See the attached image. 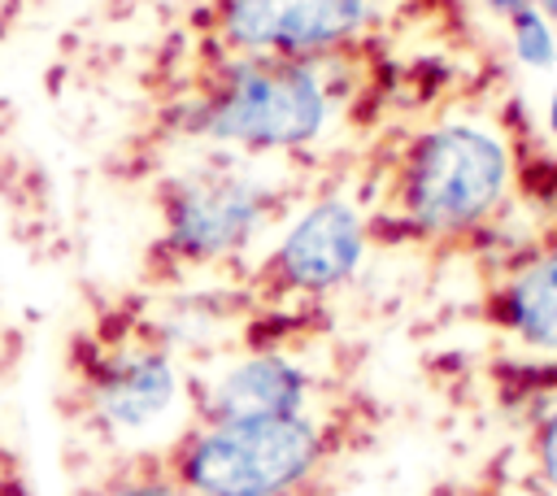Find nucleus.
I'll return each instance as SVG.
<instances>
[{"label":"nucleus","instance_id":"6e6552de","mask_svg":"<svg viewBox=\"0 0 557 496\" xmlns=\"http://www.w3.org/2000/svg\"><path fill=\"white\" fill-rule=\"evenodd\" d=\"M313 374L274 348H257L226 370H218L209 383H196L191 405L196 422H244V418H292L313 413Z\"/></svg>","mask_w":557,"mask_h":496},{"label":"nucleus","instance_id":"423d86ee","mask_svg":"<svg viewBox=\"0 0 557 496\" xmlns=\"http://www.w3.org/2000/svg\"><path fill=\"white\" fill-rule=\"evenodd\" d=\"M370 222L348 196L309 200L274 239L261 278L283 296H331L339 292L366 261Z\"/></svg>","mask_w":557,"mask_h":496},{"label":"nucleus","instance_id":"2eb2a0df","mask_svg":"<svg viewBox=\"0 0 557 496\" xmlns=\"http://www.w3.org/2000/svg\"><path fill=\"white\" fill-rule=\"evenodd\" d=\"M531 4H535V9H540V13H544L553 26H557V0H531Z\"/></svg>","mask_w":557,"mask_h":496},{"label":"nucleus","instance_id":"20e7f679","mask_svg":"<svg viewBox=\"0 0 557 496\" xmlns=\"http://www.w3.org/2000/svg\"><path fill=\"white\" fill-rule=\"evenodd\" d=\"M274 213L278 196L257 174L231 161L200 165L161 191V248L178 265H222L248 252Z\"/></svg>","mask_w":557,"mask_h":496},{"label":"nucleus","instance_id":"f03ea898","mask_svg":"<svg viewBox=\"0 0 557 496\" xmlns=\"http://www.w3.org/2000/svg\"><path fill=\"white\" fill-rule=\"evenodd\" d=\"M513 196L509 139L474 117H448L405 139L392 174L396 222L426 244L487 231Z\"/></svg>","mask_w":557,"mask_h":496},{"label":"nucleus","instance_id":"ddd939ff","mask_svg":"<svg viewBox=\"0 0 557 496\" xmlns=\"http://www.w3.org/2000/svg\"><path fill=\"white\" fill-rule=\"evenodd\" d=\"M479 4H483V9H487V13H496V17H500V22H505V17H513V13H518V9H527V4H531V0H479Z\"/></svg>","mask_w":557,"mask_h":496},{"label":"nucleus","instance_id":"9d476101","mask_svg":"<svg viewBox=\"0 0 557 496\" xmlns=\"http://www.w3.org/2000/svg\"><path fill=\"white\" fill-rule=\"evenodd\" d=\"M505 30H509V52L518 57V65H527L535 74L557 70V26L535 4L505 17Z\"/></svg>","mask_w":557,"mask_h":496},{"label":"nucleus","instance_id":"7ed1b4c3","mask_svg":"<svg viewBox=\"0 0 557 496\" xmlns=\"http://www.w3.org/2000/svg\"><path fill=\"white\" fill-rule=\"evenodd\" d=\"M331 435L322 418H244L191 422L161 466L191 496H300L326 466Z\"/></svg>","mask_w":557,"mask_h":496},{"label":"nucleus","instance_id":"4468645a","mask_svg":"<svg viewBox=\"0 0 557 496\" xmlns=\"http://www.w3.org/2000/svg\"><path fill=\"white\" fill-rule=\"evenodd\" d=\"M544 126H548V135L557 139V83H553V91H548V100H544Z\"/></svg>","mask_w":557,"mask_h":496},{"label":"nucleus","instance_id":"39448f33","mask_svg":"<svg viewBox=\"0 0 557 496\" xmlns=\"http://www.w3.org/2000/svg\"><path fill=\"white\" fill-rule=\"evenodd\" d=\"M383 17V0H218L213 30L226 52L331 61L348 57Z\"/></svg>","mask_w":557,"mask_h":496},{"label":"nucleus","instance_id":"0eeeda50","mask_svg":"<svg viewBox=\"0 0 557 496\" xmlns=\"http://www.w3.org/2000/svg\"><path fill=\"white\" fill-rule=\"evenodd\" d=\"M183 400V365L157 335L104 352L87 370V413L113 439L152 435Z\"/></svg>","mask_w":557,"mask_h":496},{"label":"nucleus","instance_id":"f8f14e48","mask_svg":"<svg viewBox=\"0 0 557 496\" xmlns=\"http://www.w3.org/2000/svg\"><path fill=\"white\" fill-rule=\"evenodd\" d=\"M531 461H535V474L540 483L557 496V405L535 422L531 431Z\"/></svg>","mask_w":557,"mask_h":496},{"label":"nucleus","instance_id":"f257e3e1","mask_svg":"<svg viewBox=\"0 0 557 496\" xmlns=\"http://www.w3.org/2000/svg\"><path fill=\"white\" fill-rule=\"evenodd\" d=\"M331 61L226 52L191 91L183 131L200 144L244 157L300 152L335 122Z\"/></svg>","mask_w":557,"mask_h":496},{"label":"nucleus","instance_id":"1a4fd4ad","mask_svg":"<svg viewBox=\"0 0 557 496\" xmlns=\"http://www.w3.org/2000/svg\"><path fill=\"white\" fill-rule=\"evenodd\" d=\"M492 318L518 344L557 352V235L509 261V270L492 287Z\"/></svg>","mask_w":557,"mask_h":496},{"label":"nucleus","instance_id":"9b49d317","mask_svg":"<svg viewBox=\"0 0 557 496\" xmlns=\"http://www.w3.org/2000/svg\"><path fill=\"white\" fill-rule=\"evenodd\" d=\"M96 496H191V492L161 466V452H157V457H144L131 470L113 474Z\"/></svg>","mask_w":557,"mask_h":496}]
</instances>
